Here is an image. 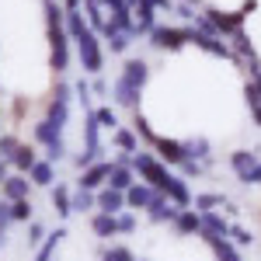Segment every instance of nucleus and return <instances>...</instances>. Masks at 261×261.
I'll list each match as a JSON object with an SVG mask.
<instances>
[{
  "label": "nucleus",
  "mask_w": 261,
  "mask_h": 261,
  "mask_svg": "<svg viewBox=\"0 0 261 261\" xmlns=\"http://www.w3.org/2000/svg\"><path fill=\"white\" fill-rule=\"evenodd\" d=\"M42 14H45V39H49L53 73H66L70 70V35H66V24H63L66 7L60 0H42Z\"/></svg>",
  "instance_id": "f257e3e1"
},
{
  "label": "nucleus",
  "mask_w": 261,
  "mask_h": 261,
  "mask_svg": "<svg viewBox=\"0 0 261 261\" xmlns=\"http://www.w3.org/2000/svg\"><path fill=\"white\" fill-rule=\"evenodd\" d=\"M254 7H258V0H247L241 11H233V14H230V11H220V7H205V4H202V14H205V21L216 28V35H220V39H230V35L244 32V21H247V14H251Z\"/></svg>",
  "instance_id": "f03ea898"
},
{
  "label": "nucleus",
  "mask_w": 261,
  "mask_h": 261,
  "mask_svg": "<svg viewBox=\"0 0 261 261\" xmlns=\"http://www.w3.org/2000/svg\"><path fill=\"white\" fill-rule=\"evenodd\" d=\"M129 167L136 171V178H140L143 185H150V188H157V192H164V188H167L171 167H167L164 161H157V153H150V150H136Z\"/></svg>",
  "instance_id": "7ed1b4c3"
},
{
  "label": "nucleus",
  "mask_w": 261,
  "mask_h": 261,
  "mask_svg": "<svg viewBox=\"0 0 261 261\" xmlns=\"http://www.w3.org/2000/svg\"><path fill=\"white\" fill-rule=\"evenodd\" d=\"M32 140H35V146L45 150V161H49V164L66 161V143H63V133H60V129H53L45 119L32 122Z\"/></svg>",
  "instance_id": "20e7f679"
},
{
  "label": "nucleus",
  "mask_w": 261,
  "mask_h": 261,
  "mask_svg": "<svg viewBox=\"0 0 261 261\" xmlns=\"http://www.w3.org/2000/svg\"><path fill=\"white\" fill-rule=\"evenodd\" d=\"M73 45H77V60H81L84 73L98 77L101 70H105V49H101L98 32H91V28H87L81 39H73Z\"/></svg>",
  "instance_id": "39448f33"
},
{
  "label": "nucleus",
  "mask_w": 261,
  "mask_h": 261,
  "mask_svg": "<svg viewBox=\"0 0 261 261\" xmlns=\"http://www.w3.org/2000/svg\"><path fill=\"white\" fill-rule=\"evenodd\" d=\"M153 49H161V53H178L188 45V32L178 28V24H153V32L146 35Z\"/></svg>",
  "instance_id": "423d86ee"
},
{
  "label": "nucleus",
  "mask_w": 261,
  "mask_h": 261,
  "mask_svg": "<svg viewBox=\"0 0 261 261\" xmlns=\"http://www.w3.org/2000/svg\"><path fill=\"white\" fill-rule=\"evenodd\" d=\"M115 81H122L125 87H133V91L143 94V87H146V81H150V63L143 60V56H129V60L122 63V70H119Z\"/></svg>",
  "instance_id": "0eeeda50"
},
{
  "label": "nucleus",
  "mask_w": 261,
  "mask_h": 261,
  "mask_svg": "<svg viewBox=\"0 0 261 261\" xmlns=\"http://www.w3.org/2000/svg\"><path fill=\"white\" fill-rule=\"evenodd\" d=\"M32 181H28V174H18V171H11L7 178H4V185H0V199L4 202H21V199H32Z\"/></svg>",
  "instance_id": "6e6552de"
},
{
  "label": "nucleus",
  "mask_w": 261,
  "mask_h": 261,
  "mask_svg": "<svg viewBox=\"0 0 261 261\" xmlns=\"http://www.w3.org/2000/svg\"><path fill=\"white\" fill-rule=\"evenodd\" d=\"M150 150H153V153H157V161H164L167 167H181V161L188 157V153H185V143L171 140V136H157V143H153Z\"/></svg>",
  "instance_id": "1a4fd4ad"
},
{
  "label": "nucleus",
  "mask_w": 261,
  "mask_h": 261,
  "mask_svg": "<svg viewBox=\"0 0 261 261\" xmlns=\"http://www.w3.org/2000/svg\"><path fill=\"white\" fill-rule=\"evenodd\" d=\"M108 174H112V161H98V164H91L87 171H81V178H77V188H87V192H101V188L108 185Z\"/></svg>",
  "instance_id": "9d476101"
},
{
  "label": "nucleus",
  "mask_w": 261,
  "mask_h": 261,
  "mask_svg": "<svg viewBox=\"0 0 261 261\" xmlns=\"http://www.w3.org/2000/svg\"><path fill=\"white\" fill-rule=\"evenodd\" d=\"M157 195H161L157 188H150V185L136 181V185L125 192V209H133V213H146V209L153 205V199H157Z\"/></svg>",
  "instance_id": "9b49d317"
},
{
  "label": "nucleus",
  "mask_w": 261,
  "mask_h": 261,
  "mask_svg": "<svg viewBox=\"0 0 261 261\" xmlns=\"http://www.w3.org/2000/svg\"><path fill=\"white\" fill-rule=\"evenodd\" d=\"M164 195L174 202L178 209H192V199H195V195H192V188H188V181L178 178V174H171V178H167V188H164Z\"/></svg>",
  "instance_id": "f8f14e48"
},
{
  "label": "nucleus",
  "mask_w": 261,
  "mask_h": 261,
  "mask_svg": "<svg viewBox=\"0 0 261 261\" xmlns=\"http://www.w3.org/2000/svg\"><path fill=\"white\" fill-rule=\"evenodd\" d=\"M178 213H181V209L161 192V195L153 199V205L146 209V220H150V223H174V220H178Z\"/></svg>",
  "instance_id": "ddd939ff"
},
{
  "label": "nucleus",
  "mask_w": 261,
  "mask_h": 261,
  "mask_svg": "<svg viewBox=\"0 0 261 261\" xmlns=\"http://www.w3.org/2000/svg\"><path fill=\"white\" fill-rule=\"evenodd\" d=\"M254 164H258V157H254L251 150H233V153H230V171H233V178L241 181V185H247Z\"/></svg>",
  "instance_id": "4468645a"
},
{
  "label": "nucleus",
  "mask_w": 261,
  "mask_h": 261,
  "mask_svg": "<svg viewBox=\"0 0 261 261\" xmlns=\"http://www.w3.org/2000/svg\"><path fill=\"white\" fill-rule=\"evenodd\" d=\"M171 226H174L178 237H199V233H202V216L195 213V209H181L178 220L171 223Z\"/></svg>",
  "instance_id": "2eb2a0df"
},
{
  "label": "nucleus",
  "mask_w": 261,
  "mask_h": 261,
  "mask_svg": "<svg viewBox=\"0 0 261 261\" xmlns=\"http://www.w3.org/2000/svg\"><path fill=\"white\" fill-rule=\"evenodd\" d=\"M125 209V192H115V188H101L98 192V213H108V216H119Z\"/></svg>",
  "instance_id": "dca6fc26"
},
{
  "label": "nucleus",
  "mask_w": 261,
  "mask_h": 261,
  "mask_svg": "<svg viewBox=\"0 0 261 261\" xmlns=\"http://www.w3.org/2000/svg\"><path fill=\"white\" fill-rule=\"evenodd\" d=\"M108 32H125V35H133L136 32V21H133V7H112V14H108V24H105ZM136 39V35H133Z\"/></svg>",
  "instance_id": "f3484780"
},
{
  "label": "nucleus",
  "mask_w": 261,
  "mask_h": 261,
  "mask_svg": "<svg viewBox=\"0 0 261 261\" xmlns=\"http://www.w3.org/2000/svg\"><path fill=\"white\" fill-rule=\"evenodd\" d=\"M39 161V150L32 146V143H18V150H14V157H11V171H18V174H28L32 167Z\"/></svg>",
  "instance_id": "a211bd4d"
},
{
  "label": "nucleus",
  "mask_w": 261,
  "mask_h": 261,
  "mask_svg": "<svg viewBox=\"0 0 261 261\" xmlns=\"http://www.w3.org/2000/svg\"><path fill=\"white\" fill-rule=\"evenodd\" d=\"M70 195H73V192H70L66 185H60V181L49 188V205H53V213H56L60 220H66V216L73 213V205H70Z\"/></svg>",
  "instance_id": "6ab92c4d"
},
{
  "label": "nucleus",
  "mask_w": 261,
  "mask_h": 261,
  "mask_svg": "<svg viewBox=\"0 0 261 261\" xmlns=\"http://www.w3.org/2000/svg\"><path fill=\"white\" fill-rule=\"evenodd\" d=\"M28 181L39 185V188H53V185H56V164H49L45 157H39L35 167L28 171Z\"/></svg>",
  "instance_id": "aec40b11"
},
{
  "label": "nucleus",
  "mask_w": 261,
  "mask_h": 261,
  "mask_svg": "<svg viewBox=\"0 0 261 261\" xmlns=\"http://www.w3.org/2000/svg\"><path fill=\"white\" fill-rule=\"evenodd\" d=\"M199 216H202V233H209V237H226V233H230V220L220 216L216 209H213V213H199Z\"/></svg>",
  "instance_id": "412c9836"
},
{
  "label": "nucleus",
  "mask_w": 261,
  "mask_h": 261,
  "mask_svg": "<svg viewBox=\"0 0 261 261\" xmlns=\"http://www.w3.org/2000/svg\"><path fill=\"white\" fill-rule=\"evenodd\" d=\"M42 119L49 122L53 129H66V122H70V105H63V101H56V98H49V105H45V115Z\"/></svg>",
  "instance_id": "4be33fe9"
},
{
  "label": "nucleus",
  "mask_w": 261,
  "mask_h": 261,
  "mask_svg": "<svg viewBox=\"0 0 261 261\" xmlns=\"http://www.w3.org/2000/svg\"><path fill=\"white\" fill-rule=\"evenodd\" d=\"M91 233H94L98 241H108V237L119 233V223H115V216H108V213H94V216H91Z\"/></svg>",
  "instance_id": "5701e85b"
},
{
  "label": "nucleus",
  "mask_w": 261,
  "mask_h": 261,
  "mask_svg": "<svg viewBox=\"0 0 261 261\" xmlns=\"http://www.w3.org/2000/svg\"><path fill=\"white\" fill-rule=\"evenodd\" d=\"M136 171L133 167H119V164H112V174H108V188H115V192H129L133 185H136Z\"/></svg>",
  "instance_id": "b1692460"
},
{
  "label": "nucleus",
  "mask_w": 261,
  "mask_h": 261,
  "mask_svg": "<svg viewBox=\"0 0 261 261\" xmlns=\"http://www.w3.org/2000/svg\"><path fill=\"white\" fill-rule=\"evenodd\" d=\"M66 233H70L66 226H56V230H53V233H49V237L42 241V247L35 251V261H53V254H56V247H60V244L66 241Z\"/></svg>",
  "instance_id": "393cba45"
},
{
  "label": "nucleus",
  "mask_w": 261,
  "mask_h": 261,
  "mask_svg": "<svg viewBox=\"0 0 261 261\" xmlns=\"http://www.w3.org/2000/svg\"><path fill=\"white\" fill-rule=\"evenodd\" d=\"M101 39H105V49L112 53V56H122V53H129V45H133V35H125V32H101Z\"/></svg>",
  "instance_id": "a878e982"
},
{
  "label": "nucleus",
  "mask_w": 261,
  "mask_h": 261,
  "mask_svg": "<svg viewBox=\"0 0 261 261\" xmlns=\"http://www.w3.org/2000/svg\"><path fill=\"white\" fill-rule=\"evenodd\" d=\"M84 146L87 150H105L101 146V125L94 119V112H84Z\"/></svg>",
  "instance_id": "bb28decb"
},
{
  "label": "nucleus",
  "mask_w": 261,
  "mask_h": 261,
  "mask_svg": "<svg viewBox=\"0 0 261 261\" xmlns=\"http://www.w3.org/2000/svg\"><path fill=\"white\" fill-rule=\"evenodd\" d=\"M226 195H220V192H199L195 199H192V209L195 213H213V209H220V205H226Z\"/></svg>",
  "instance_id": "cd10ccee"
},
{
  "label": "nucleus",
  "mask_w": 261,
  "mask_h": 261,
  "mask_svg": "<svg viewBox=\"0 0 261 261\" xmlns=\"http://www.w3.org/2000/svg\"><path fill=\"white\" fill-rule=\"evenodd\" d=\"M63 24H66V35H70V42H73V39H81L84 32L91 28V24H87V18H84V11H81V7H77V11H66V14H63Z\"/></svg>",
  "instance_id": "c85d7f7f"
},
{
  "label": "nucleus",
  "mask_w": 261,
  "mask_h": 261,
  "mask_svg": "<svg viewBox=\"0 0 261 261\" xmlns=\"http://www.w3.org/2000/svg\"><path fill=\"white\" fill-rule=\"evenodd\" d=\"M230 53H233V60H254V56H258L254 45H251V39H247L244 32L230 35Z\"/></svg>",
  "instance_id": "c756f323"
},
{
  "label": "nucleus",
  "mask_w": 261,
  "mask_h": 261,
  "mask_svg": "<svg viewBox=\"0 0 261 261\" xmlns=\"http://www.w3.org/2000/svg\"><path fill=\"white\" fill-rule=\"evenodd\" d=\"M70 205H73V213H91V209H98V192L77 188V192L70 195Z\"/></svg>",
  "instance_id": "7c9ffc66"
},
{
  "label": "nucleus",
  "mask_w": 261,
  "mask_h": 261,
  "mask_svg": "<svg viewBox=\"0 0 261 261\" xmlns=\"http://www.w3.org/2000/svg\"><path fill=\"white\" fill-rule=\"evenodd\" d=\"M115 150H122V153H136V150H140V136H136L133 129L119 125V129H115Z\"/></svg>",
  "instance_id": "2f4dec72"
},
{
  "label": "nucleus",
  "mask_w": 261,
  "mask_h": 261,
  "mask_svg": "<svg viewBox=\"0 0 261 261\" xmlns=\"http://www.w3.org/2000/svg\"><path fill=\"white\" fill-rule=\"evenodd\" d=\"M185 153H188V157H195V161H202V164H209L213 146H209L205 136H195V140H185Z\"/></svg>",
  "instance_id": "473e14b6"
},
{
  "label": "nucleus",
  "mask_w": 261,
  "mask_h": 261,
  "mask_svg": "<svg viewBox=\"0 0 261 261\" xmlns=\"http://www.w3.org/2000/svg\"><path fill=\"white\" fill-rule=\"evenodd\" d=\"M94 119H98V125L101 129H119V112L112 108V105H101V108H94Z\"/></svg>",
  "instance_id": "72a5a7b5"
},
{
  "label": "nucleus",
  "mask_w": 261,
  "mask_h": 261,
  "mask_svg": "<svg viewBox=\"0 0 261 261\" xmlns=\"http://www.w3.org/2000/svg\"><path fill=\"white\" fill-rule=\"evenodd\" d=\"M226 241L233 244V247H251V244H254V233H251V230H244L241 223H230V233H226Z\"/></svg>",
  "instance_id": "f704fd0d"
},
{
  "label": "nucleus",
  "mask_w": 261,
  "mask_h": 261,
  "mask_svg": "<svg viewBox=\"0 0 261 261\" xmlns=\"http://www.w3.org/2000/svg\"><path fill=\"white\" fill-rule=\"evenodd\" d=\"M133 133H136V136H140L146 146H153V143H157V133H153V125L143 119L140 112H136V119H133Z\"/></svg>",
  "instance_id": "c9c22d12"
},
{
  "label": "nucleus",
  "mask_w": 261,
  "mask_h": 261,
  "mask_svg": "<svg viewBox=\"0 0 261 261\" xmlns=\"http://www.w3.org/2000/svg\"><path fill=\"white\" fill-rule=\"evenodd\" d=\"M108 7H84V18L91 24V32H105V24H108V14H105Z\"/></svg>",
  "instance_id": "e433bc0d"
},
{
  "label": "nucleus",
  "mask_w": 261,
  "mask_h": 261,
  "mask_svg": "<svg viewBox=\"0 0 261 261\" xmlns=\"http://www.w3.org/2000/svg\"><path fill=\"white\" fill-rule=\"evenodd\" d=\"M101 153H105V150H87V146H84L81 153H73V167H77V171H87L91 164L101 161Z\"/></svg>",
  "instance_id": "4c0bfd02"
},
{
  "label": "nucleus",
  "mask_w": 261,
  "mask_h": 261,
  "mask_svg": "<svg viewBox=\"0 0 261 261\" xmlns=\"http://www.w3.org/2000/svg\"><path fill=\"white\" fill-rule=\"evenodd\" d=\"M178 171H181V178H185V181H188V178H202V174H205V164L195 161V157H185Z\"/></svg>",
  "instance_id": "58836bf2"
},
{
  "label": "nucleus",
  "mask_w": 261,
  "mask_h": 261,
  "mask_svg": "<svg viewBox=\"0 0 261 261\" xmlns=\"http://www.w3.org/2000/svg\"><path fill=\"white\" fill-rule=\"evenodd\" d=\"M24 226H28V247H35V251H39V247H42V241L49 237V230H45V226H42L39 220L24 223Z\"/></svg>",
  "instance_id": "ea45409f"
},
{
  "label": "nucleus",
  "mask_w": 261,
  "mask_h": 261,
  "mask_svg": "<svg viewBox=\"0 0 261 261\" xmlns=\"http://www.w3.org/2000/svg\"><path fill=\"white\" fill-rule=\"evenodd\" d=\"M11 216H14V223H32L35 220V216H32V199L11 202Z\"/></svg>",
  "instance_id": "a19ab883"
},
{
  "label": "nucleus",
  "mask_w": 261,
  "mask_h": 261,
  "mask_svg": "<svg viewBox=\"0 0 261 261\" xmlns=\"http://www.w3.org/2000/svg\"><path fill=\"white\" fill-rule=\"evenodd\" d=\"M115 223H119V233H136V226H140V220H136L133 209H122L119 216H115Z\"/></svg>",
  "instance_id": "79ce46f5"
},
{
  "label": "nucleus",
  "mask_w": 261,
  "mask_h": 261,
  "mask_svg": "<svg viewBox=\"0 0 261 261\" xmlns=\"http://www.w3.org/2000/svg\"><path fill=\"white\" fill-rule=\"evenodd\" d=\"M18 136H14V133H0V157H4V161L11 164V157H14V150H18Z\"/></svg>",
  "instance_id": "37998d69"
},
{
  "label": "nucleus",
  "mask_w": 261,
  "mask_h": 261,
  "mask_svg": "<svg viewBox=\"0 0 261 261\" xmlns=\"http://www.w3.org/2000/svg\"><path fill=\"white\" fill-rule=\"evenodd\" d=\"M73 94H77V101L84 105V112H94V108H91V81L81 77V81L73 84Z\"/></svg>",
  "instance_id": "c03bdc74"
},
{
  "label": "nucleus",
  "mask_w": 261,
  "mask_h": 261,
  "mask_svg": "<svg viewBox=\"0 0 261 261\" xmlns=\"http://www.w3.org/2000/svg\"><path fill=\"white\" fill-rule=\"evenodd\" d=\"M101 258H108V261H136V254H133L129 247H122V244H115V247L101 251Z\"/></svg>",
  "instance_id": "a18cd8bd"
},
{
  "label": "nucleus",
  "mask_w": 261,
  "mask_h": 261,
  "mask_svg": "<svg viewBox=\"0 0 261 261\" xmlns=\"http://www.w3.org/2000/svg\"><path fill=\"white\" fill-rule=\"evenodd\" d=\"M174 14H178L181 21H188V24H192V21L199 18V11H195V4H185V0H178V4H174Z\"/></svg>",
  "instance_id": "49530a36"
},
{
  "label": "nucleus",
  "mask_w": 261,
  "mask_h": 261,
  "mask_svg": "<svg viewBox=\"0 0 261 261\" xmlns=\"http://www.w3.org/2000/svg\"><path fill=\"white\" fill-rule=\"evenodd\" d=\"M53 98H56V101H63V105H70V98H73V84L56 81V87H53Z\"/></svg>",
  "instance_id": "de8ad7c7"
},
{
  "label": "nucleus",
  "mask_w": 261,
  "mask_h": 261,
  "mask_svg": "<svg viewBox=\"0 0 261 261\" xmlns=\"http://www.w3.org/2000/svg\"><path fill=\"white\" fill-rule=\"evenodd\" d=\"M14 223V216H11V202L0 199V233H7V226Z\"/></svg>",
  "instance_id": "09e8293b"
},
{
  "label": "nucleus",
  "mask_w": 261,
  "mask_h": 261,
  "mask_svg": "<svg viewBox=\"0 0 261 261\" xmlns=\"http://www.w3.org/2000/svg\"><path fill=\"white\" fill-rule=\"evenodd\" d=\"M108 91H112V84H108V81H105V77H101V73H98V77L91 81V94H101V98H105Z\"/></svg>",
  "instance_id": "8fccbe9b"
},
{
  "label": "nucleus",
  "mask_w": 261,
  "mask_h": 261,
  "mask_svg": "<svg viewBox=\"0 0 261 261\" xmlns=\"http://www.w3.org/2000/svg\"><path fill=\"white\" fill-rule=\"evenodd\" d=\"M146 4H153L157 11H174V0H146Z\"/></svg>",
  "instance_id": "3c124183"
},
{
  "label": "nucleus",
  "mask_w": 261,
  "mask_h": 261,
  "mask_svg": "<svg viewBox=\"0 0 261 261\" xmlns=\"http://www.w3.org/2000/svg\"><path fill=\"white\" fill-rule=\"evenodd\" d=\"M247 185H261V161L254 164V171H251V178H247Z\"/></svg>",
  "instance_id": "603ef678"
},
{
  "label": "nucleus",
  "mask_w": 261,
  "mask_h": 261,
  "mask_svg": "<svg viewBox=\"0 0 261 261\" xmlns=\"http://www.w3.org/2000/svg\"><path fill=\"white\" fill-rule=\"evenodd\" d=\"M101 4H105L108 11H112V7H129V0H101Z\"/></svg>",
  "instance_id": "864d4df0"
},
{
  "label": "nucleus",
  "mask_w": 261,
  "mask_h": 261,
  "mask_svg": "<svg viewBox=\"0 0 261 261\" xmlns=\"http://www.w3.org/2000/svg\"><path fill=\"white\" fill-rule=\"evenodd\" d=\"M7 174H11V164L0 157V185H4V178H7Z\"/></svg>",
  "instance_id": "5fc2aeb1"
},
{
  "label": "nucleus",
  "mask_w": 261,
  "mask_h": 261,
  "mask_svg": "<svg viewBox=\"0 0 261 261\" xmlns=\"http://www.w3.org/2000/svg\"><path fill=\"white\" fill-rule=\"evenodd\" d=\"M251 115H254V122L261 125V108H251Z\"/></svg>",
  "instance_id": "6e6d98bb"
},
{
  "label": "nucleus",
  "mask_w": 261,
  "mask_h": 261,
  "mask_svg": "<svg viewBox=\"0 0 261 261\" xmlns=\"http://www.w3.org/2000/svg\"><path fill=\"white\" fill-rule=\"evenodd\" d=\"M0 247H7V233H0Z\"/></svg>",
  "instance_id": "4d7b16f0"
},
{
  "label": "nucleus",
  "mask_w": 261,
  "mask_h": 261,
  "mask_svg": "<svg viewBox=\"0 0 261 261\" xmlns=\"http://www.w3.org/2000/svg\"><path fill=\"white\" fill-rule=\"evenodd\" d=\"M0 101H4V87H0Z\"/></svg>",
  "instance_id": "13d9d810"
},
{
  "label": "nucleus",
  "mask_w": 261,
  "mask_h": 261,
  "mask_svg": "<svg viewBox=\"0 0 261 261\" xmlns=\"http://www.w3.org/2000/svg\"><path fill=\"white\" fill-rule=\"evenodd\" d=\"M136 261H150V258H136Z\"/></svg>",
  "instance_id": "bf43d9fd"
},
{
  "label": "nucleus",
  "mask_w": 261,
  "mask_h": 261,
  "mask_svg": "<svg viewBox=\"0 0 261 261\" xmlns=\"http://www.w3.org/2000/svg\"><path fill=\"white\" fill-rule=\"evenodd\" d=\"M101 261H108V258H101Z\"/></svg>",
  "instance_id": "052dcab7"
},
{
  "label": "nucleus",
  "mask_w": 261,
  "mask_h": 261,
  "mask_svg": "<svg viewBox=\"0 0 261 261\" xmlns=\"http://www.w3.org/2000/svg\"><path fill=\"white\" fill-rule=\"evenodd\" d=\"M0 119H4V115H0Z\"/></svg>",
  "instance_id": "680f3d73"
}]
</instances>
